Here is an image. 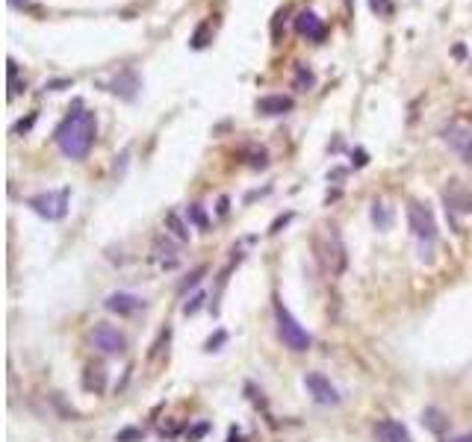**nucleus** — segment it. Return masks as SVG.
I'll return each mask as SVG.
<instances>
[{
    "label": "nucleus",
    "mask_w": 472,
    "mask_h": 442,
    "mask_svg": "<svg viewBox=\"0 0 472 442\" xmlns=\"http://www.w3.org/2000/svg\"><path fill=\"white\" fill-rule=\"evenodd\" d=\"M57 147L68 159H86L91 145L98 139V118L86 106H77L74 112L65 115V121L57 127Z\"/></svg>",
    "instance_id": "1"
},
{
    "label": "nucleus",
    "mask_w": 472,
    "mask_h": 442,
    "mask_svg": "<svg viewBox=\"0 0 472 442\" xmlns=\"http://www.w3.org/2000/svg\"><path fill=\"white\" fill-rule=\"evenodd\" d=\"M408 224L411 233L419 242V257L425 263H434V245H437V219L425 204L419 200H411L408 204Z\"/></svg>",
    "instance_id": "2"
},
{
    "label": "nucleus",
    "mask_w": 472,
    "mask_h": 442,
    "mask_svg": "<svg viewBox=\"0 0 472 442\" xmlns=\"http://www.w3.org/2000/svg\"><path fill=\"white\" fill-rule=\"evenodd\" d=\"M274 321H278V333H281V339H283V345L290 348V351L301 354V351H307V348L313 345V337L298 325V318L286 310L283 301H274Z\"/></svg>",
    "instance_id": "3"
},
{
    "label": "nucleus",
    "mask_w": 472,
    "mask_h": 442,
    "mask_svg": "<svg viewBox=\"0 0 472 442\" xmlns=\"http://www.w3.org/2000/svg\"><path fill=\"white\" fill-rule=\"evenodd\" d=\"M68 198H71V189H54V192L33 195L27 200V207L36 212V216H42L47 221H62L65 216H68Z\"/></svg>",
    "instance_id": "4"
},
{
    "label": "nucleus",
    "mask_w": 472,
    "mask_h": 442,
    "mask_svg": "<svg viewBox=\"0 0 472 442\" xmlns=\"http://www.w3.org/2000/svg\"><path fill=\"white\" fill-rule=\"evenodd\" d=\"M89 337H91V345H95L98 351H103V354L118 357V354H124V351H127L124 333L118 330V327H112V325H107V321H98V325L91 327Z\"/></svg>",
    "instance_id": "5"
},
{
    "label": "nucleus",
    "mask_w": 472,
    "mask_h": 442,
    "mask_svg": "<svg viewBox=\"0 0 472 442\" xmlns=\"http://www.w3.org/2000/svg\"><path fill=\"white\" fill-rule=\"evenodd\" d=\"M440 136H443V142L457 154V159H461V163L472 165V130H469L466 124H461V121L445 124V127L440 130Z\"/></svg>",
    "instance_id": "6"
},
{
    "label": "nucleus",
    "mask_w": 472,
    "mask_h": 442,
    "mask_svg": "<svg viewBox=\"0 0 472 442\" xmlns=\"http://www.w3.org/2000/svg\"><path fill=\"white\" fill-rule=\"evenodd\" d=\"M304 390H307L310 398L316 401V404H322V407H337V404H339L337 386L327 381L322 371H307V374H304Z\"/></svg>",
    "instance_id": "7"
},
{
    "label": "nucleus",
    "mask_w": 472,
    "mask_h": 442,
    "mask_svg": "<svg viewBox=\"0 0 472 442\" xmlns=\"http://www.w3.org/2000/svg\"><path fill=\"white\" fill-rule=\"evenodd\" d=\"M443 204L449 216H472V192L461 180H449L443 189Z\"/></svg>",
    "instance_id": "8"
},
{
    "label": "nucleus",
    "mask_w": 472,
    "mask_h": 442,
    "mask_svg": "<svg viewBox=\"0 0 472 442\" xmlns=\"http://www.w3.org/2000/svg\"><path fill=\"white\" fill-rule=\"evenodd\" d=\"M295 33L304 36L307 42H325V38H327V27H325V21L316 15V12L304 9V12H298V18H295Z\"/></svg>",
    "instance_id": "9"
},
{
    "label": "nucleus",
    "mask_w": 472,
    "mask_h": 442,
    "mask_svg": "<svg viewBox=\"0 0 472 442\" xmlns=\"http://www.w3.org/2000/svg\"><path fill=\"white\" fill-rule=\"evenodd\" d=\"M107 89L112 91L115 98H121V101H136V95H139V89H142V80L136 77V71H130V68H124L121 74H115L110 83H107Z\"/></svg>",
    "instance_id": "10"
},
{
    "label": "nucleus",
    "mask_w": 472,
    "mask_h": 442,
    "mask_svg": "<svg viewBox=\"0 0 472 442\" xmlns=\"http://www.w3.org/2000/svg\"><path fill=\"white\" fill-rule=\"evenodd\" d=\"M103 307H107L110 313H115V316H136L139 310H145V301H142L139 295H133V292H112V295H107Z\"/></svg>",
    "instance_id": "11"
},
{
    "label": "nucleus",
    "mask_w": 472,
    "mask_h": 442,
    "mask_svg": "<svg viewBox=\"0 0 472 442\" xmlns=\"http://www.w3.org/2000/svg\"><path fill=\"white\" fill-rule=\"evenodd\" d=\"M372 436H375V442H413L411 431L396 419H381L372 427Z\"/></svg>",
    "instance_id": "12"
},
{
    "label": "nucleus",
    "mask_w": 472,
    "mask_h": 442,
    "mask_svg": "<svg viewBox=\"0 0 472 442\" xmlns=\"http://www.w3.org/2000/svg\"><path fill=\"white\" fill-rule=\"evenodd\" d=\"M293 106L295 101L290 95H266V98H257L254 110L260 115H286V112H293Z\"/></svg>",
    "instance_id": "13"
},
{
    "label": "nucleus",
    "mask_w": 472,
    "mask_h": 442,
    "mask_svg": "<svg viewBox=\"0 0 472 442\" xmlns=\"http://www.w3.org/2000/svg\"><path fill=\"white\" fill-rule=\"evenodd\" d=\"M83 390L86 392H95V395H103L107 390V369L101 363H89L86 371H83Z\"/></svg>",
    "instance_id": "14"
},
{
    "label": "nucleus",
    "mask_w": 472,
    "mask_h": 442,
    "mask_svg": "<svg viewBox=\"0 0 472 442\" xmlns=\"http://www.w3.org/2000/svg\"><path fill=\"white\" fill-rule=\"evenodd\" d=\"M422 425L428 427L431 434H437V436H443L445 431H449V419H445V413L437 410V407H428V410L422 413Z\"/></svg>",
    "instance_id": "15"
},
{
    "label": "nucleus",
    "mask_w": 472,
    "mask_h": 442,
    "mask_svg": "<svg viewBox=\"0 0 472 442\" xmlns=\"http://www.w3.org/2000/svg\"><path fill=\"white\" fill-rule=\"evenodd\" d=\"M313 86H316V74H313L304 62H298L293 68V89L295 91H310Z\"/></svg>",
    "instance_id": "16"
},
{
    "label": "nucleus",
    "mask_w": 472,
    "mask_h": 442,
    "mask_svg": "<svg viewBox=\"0 0 472 442\" xmlns=\"http://www.w3.org/2000/svg\"><path fill=\"white\" fill-rule=\"evenodd\" d=\"M165 227H168V233H172L177 242H186V239H189V227L183 224V219L177 216L175 209H172V212H165Z\"/></svg>",
    "instance_id": "17"
},
{
    "label": "nucleus",
    "mask_w": 472,
    "mask_h": 442,
    "mask_svg": "<svg viewBox=\"0 0 472 442\" xmlns=\"http://www.w3.org/2000/svg\"><path fill=\"white\" fill-rule=\"evenodd\" d=\"M372 221H375L378 230H390V224H392L390 207H387V204H375V207H372Z\"/></svg>",
    "instance_id": "18"
},
{
    "label": "nucleus",
    "mask_w": 472,
    "mask_h": 442,
    "mask_svg": "<svg viewBox=\"0 0 472 442\" xmlns=\"http://www.w3.org/2000/svg\"><path fill=\"white\" fill-rule=\"evenodd\" d=\"M207 36H209V21H201V24H198V30H195V33H192V38H189L192 47H195V50L207 47Z\"/></svg>",
    "instance_id": "19"
},
{
    "label": "nucleus",
    "mask_w": 472,
    "mask_h": 442,
    "mask_svg": "<svg viewBox=\"0 0 472 442\" xmlns=\"http://www.w3.org/2000/svg\"><path fill=\"white\" fill-rule=\"evenodd\" d=\"M204 274H207V265H198V269H195V272H192V274H189V277H186V280H183V283H180V295L186 292V289H192V286H198Z\"/></svg>",
    "instance_id": "20"
},
{
    "label": "nucleus",
    "mask_w": 472,
    "mask_h": 442,
    "mask_svg": "<svg viewBox=\"0 0 472 442\" xmlns=\"http://www.w3.org/2000/svg\"><path fill=\"white\" fill-rule=\"evenodd\" d=\"M142 434L139 427H124V431H118V436H115V442H142Z\"/></svg>",
    "instance_id": "21"
},
{
    "label": "nucleus",
    "mask_w": 472,
    "mask_h": 442,
    "mask_svg": "<svg viewBox=\"0 0 472 442\" xmlns=\"http://www.w3.org/2000/svg\"><path fill=\"white\" fill-rule=\"evenodd\" d=\"M189 219L201 227V230H207L209 227V221H207V216H204V209H201V204H189Z\"/></svg>",
    "instance_id": "22"
},
{
    "label": "nucleus",
    "mask_w": 472,
    "mask_h": 442,
    "mask_svg": "<svg viewBox=\"0 0 472 442\" xmlns=\"http://www.w3.org/2000/svg\"><path fill=\"white\" fill-rule=\"evenodd\" d=\"M225 339H228V333H225V330H219L216 337H209V339H207V345H204V348H207V351H219V345L225 342Z\"/></svg>",
    "instance_id": "23"
},
{
    "label": "nucleus",
    "mask_w": 472,
    "mask_h": 442,
    "mask_svg": "<svg viewBox=\"0 0 472 442\" xmlns=\"http://www.w3.org/2000/svg\"><path fill=\"white\" fill-rule=\"evenodd\" d=\"M369 6L375 12H381V15H392V3H390V0H369Z\"/></svg>",
    "instance_id": "24"
},
{
    "label": "nucleus",
    "mask_w": 472,
    "mask_h": 442,
    "mask_svg": "<svg viewBox=\"0 0 472 442\" xmlns=\"http://www.w3.org/2000/svg\"><path fill=\"white\" fill-rule=\"evenodd\" d=\"M201 301H204V295H195V298H192V301H186V304H183V313H186V316H192V313H198V307H201Z\"/></svg>",
    "instance_id": "25"
},
{
    "label": "nucleus",
    "mask_w": 472,
    "mask_h": 442,
    "mask_svg": "<svg viewBox=\"0 0 472 442\" xmlns=\"http://www.w3.org/2000/svg\"><path fill=\"white\" fill-rule=\"evenodd\" d=\"M62 86H71V80H50V83H45L47 91H59Z\"/></svg>",
    "instance_id": "26"
},
{
    "label": "nucleus",
    "mask_w": 472,
    "mask_h": 442,
    "mask_svg": "<svg viewBox=\"0 0 472 442\" xmlns=\"http://www.w3.org/2000/svg\"><path fill=\"white\" fill-rule=\"evenodd\" d=\"M207 431H209V425H207V422H204V425H198V427H195V431L189 434V442H195V439H201V436H204Z\"/></svg>",
    "instance_id": "27"
},
{
    "label": "nucleus",
    "mask_w": 472,
    "mask_h": 442,
    "mask_svg": "<svg viewBox=\"0 0 472 442\" xmlns=\"http://www.w3.org/2000/svg\"><path fill=\"white\" fill-rule=\"evenodd\" d=\"M9 6H12V9H27L30 0H9Z\"/></svg>",
    "instance_id": "28"
},
{
    "label": "nucleus",
    "mask_w": 472,
    "mask_h": 442,
    "mask_svg": "<svg viewBox=\"0 0 472 442\" xmlns=\"http://www.w3.org/2000/svg\"><path fill=\"white\" fill-rule=\"evenodd\" d=\"M219 212H221V216L228 212V198H221V200H219Z\"/></svg>",
    "instance_id": "29"
},
{
    "label": "nucleus",
    "mask_w": 472,
    "mask_h": 442,
    "mask_svg": "<svg viewBox=\"0 0 472 442\" xmlns=\"http://www.w3.org/2000/svg\"><path fill=\"white\" fill-rule=\"evenodd\" d=\"M449 442H472V434H464V436H455V439H449Z\"/></svg>",
    "instance_id": "30"
}]
</instances>
